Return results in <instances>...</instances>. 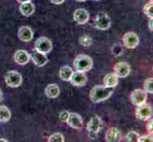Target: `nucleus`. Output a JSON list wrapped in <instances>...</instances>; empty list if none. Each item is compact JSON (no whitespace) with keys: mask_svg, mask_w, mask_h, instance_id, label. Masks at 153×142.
Here are the masks:
<instances>
[{"mask_svg":"<svg viewBox=\"0 0 153 142\" xmlns=\"http://www.w3.org/2000/svg\"><path fill=\"white\" fill-rule=\"evenodd\" d=\"M139 134L136 133V132H129L128 135H126V141H129V142H136L139 138Z\"/></svg>","mask_w":153,"mask_h":142,"instance_id":"obj_27","label":"nucleus"},{"mask_svg":"<svg viewBox=\"0 0 153 142\" xmlns=\"http://www.w3.org/2000/svg\"><path fill=\"white\" fill-rule=\"evenodd\" d=\"M49 141L50 142H64L65 141V138L64 135L60 133H55L52 135L50 136L49 138Z\"/></svg>","mask_w":153,"mask_h":142,"instance_id":"obj_25","label":"nucleus"},{"mask_svg":"<svg viewBox=\"0 0 153 142\" xmlns=\"http://www.w3.org/2000/svg\"><path fill=\"white\" fill-rule=\"evenodd\" d=\"M50 1L52 3V4H55V5H60L62 3H64L65 0H50Z\"/></svg>","mask_w":153,"mask_h":142,"instance_id":"obj_32","label":"nucleus"},{"mask_svg":"<svg viewBox=\"0 0 153 142\" xmlns=\"http://www.w3.org/2000/svg\"><path fill=\"white\" fill-rule=\"evenodd\" d=\"M136 118L140 120H147L152 117V107L149 104H142L139 105L136 109Z\"/></svg>","mask_w":153,"mask_h":142,"instance_id":"obj_7","label":"nucleus"},{"mask_svg":"<svg viewBox=\"0 0 153 142\" xmlns=\"http://www.w3.org/2000/svg\"><path fill=\"white\" fill-rule=\"evenodd\" d=\"M70 82H71L72 85L81 87V86L86 85V83L88 82V78L85 74V72L75 71L72 73V75L70 79Z\"/></svg>","mask_w":153,"mask_h":142,"instance_id":"obj_9","label":"nucleus"},{"mask_svg":"<svg viewBox=\"0 0 153 142\" xmlns=\"http://www.w3.org/2000/svg\"><path fill=\"white\" fill-rule=\"evenodd\" d=\"M66 122L73 129L80 130V129H82L84 127L83 118H81L80 115L76 114V113H70Z\"/></svg>","mask_w":153,"mask_h":142,"instance_id":"obj_10","label":"nucleus"},{"mask_svg":"<svg viewBox=\"0 0 153 142\" xmlns=\"http://www.w3.org/2000/svg\"><path fill=\"white\" fill-rule=\"evenodd\" d=\"M73 19L79 25L86 24L89 19V13L84 9H77L73 13Z\"/></svg>","mask_w":153,"mask_h":142,"instance_id":"obj_14","label":"nucleus"},{"mask_svg":"<svg viewBox=\"0 0 153 142\" xmlns=\"http://www.w3.org/2000/svg\"><path fill=\"white\" fill-rule=\"evenodd\" d=\"M19 10H20V13H22L24 16H30V15H31L34 13V5L30 1L21 3Z\"/></svg>","mask_w":153,"mask_h":142,"instance_id":"obj_20","label":"nucleus"},{"mask_svg":"<svg viewBox=\"0 0 153 142\" xmlns=\"http://www.w3.org/2000/svg\"><path fill=\"white\" fill-rule=\"evenodd\" d=\"M10 118V111L8 107L0 105V122H7Z\"/></svg>","mask_w":153,"mask_h":142,"instance_id":"obj_22","label":"nucleus"},{"mask_svg":"<svg viewBox=\"0 0 153 142\" xmlns=\"http://www.w3.org/2000/svg\"><path fill=\"white\" fill-rule=\"evenodd\" d=\"M121 133L118 128H109L105 133V141L108 142H118L121 140Z\"/></svg>","mask_w":153,"mask_h":142,"instance_id":"obj_17","label":"nucleus"},{"mask_svg":"<svg viewBox=\"0 0 153 142\" xmlns=\"http://www.w3.org/2000/svg\"><path fill=\"white\" fill-rule=\"evenodd\" d=\"M1 141H3V142H8V140L7 139H3V138H0V142Z\"/></svg>","mask_w":153,"mask_h":142,"instance_id":"obj_36","label":"nucleus"},{"mask_svg":"<svg viewBox=\"0 0 153 142\" xmlns=\"http://www.w3.org/2000/svg\"><path fill=\"white\" fill-rule=\"evenodd\" d=\"M143 10H144V13L147 17L152 18L153 17V3H152V1L146 4V6L144 7Z\"/></svg>","mask_w":153,"mask_h":142,"instance_id":"obj_24","label":"nucleus"},{"mask_svg":"<svg viewBox=\"0 0 153 142\" xmlns=\"http://www.w3.org/2000/svg\"><path fill=\"white\" fill-rule=\"evenodd\" d=\"M114 73L118 78H126L130 73V66L125 62L117 63L114 66Z\"/></svg>","mask_w":153,"mask_h":142,"instance_id":"obj_12","label":"nucleus"},{"mask_svg":"<svg viewBox=\"0 0 153 142\" xmlns=\"http://www.w3.org/2000/svg\"><path fill=\"white\" fill-rule=\"evenodd\" d=\"M22 76L17 71H9L5 75V82L10 87H19L22 85Z\"/></svg>","mask_w":153,"mask_h":142,"instance_id":"obj_5","label":"nucleus"},{"mask_svg":"<svg viewBox=\"0 0 153 142\" xmlns=\"http://www.w3.org/2000/svg\"><path fill=\"white\" fill-rule=\"evenodd\" d=\"M102 128V120L98 116L95 117H92L88 123L87 126V130H88V134L89 138L91 139H95L98 133L100 132V130Z\"/></svg>","mask_w":153,"mask_h":142,"instance_id":"obj_3","label":"nucleus"},{"mask_svg":"<svg viewBox=\"0 0 153 142\" xmlns=\"http://www.w3.org/2000/svg\"><path fill=\"white\" fill-rule=\"evenodd\" d=\"M45 95L50 99L57 98L60 95V88L55 83H51V85H48L46 86Z\"/></svg>","mask_w":153,"mask_h":142,"instance_id":"obj_18","label":"nucleus"},{"mask_svg":"<svg viewBox=\"0 0 153 142\" xmlns=\"http://www.w3.org/2000/svg\"><path fill=\"white\" fill-rule=\"evenodd\" d=\"M146 92L143 89H136L132 91L130 95V101L135 106H139V105L146 103Z\"/></svg>","mask_w":153,"mask_h":142,"instance_id":"obj_8","label":"nucleus"},{"mask_svg":"<svg viewBox=\"0 0 153 142\" xmlns=\"http://www.w3.org/2000/svg\"><path fill=\"white\" fill-rule=\"evenodd\" d=\"M123 42L126 47L132 49L138 46L139 37H138V35L134 32H126L123 37Z\"/></svg>","mask_w":153,"mask_h":142,"instance_id":"obj_11","label":"nucleus"},{"mask_svg":"<svg viewBox=\"0 0 153 142\" xmlns=\"http://www.w3.org/2000/svg\"><path fill=\"white\" fill-rule=\"evenodd\" d=\"M104 85L108 87H116L119 82V78L115 75V73H108L104 77Z\"/></svg>","mask_w":153,"mask_h":142,"instance_id":"obj_19","label":"nucleus"},{"mask_svg":"<svg viewBox=\"0 0 153 142\" xmlns=\"http://www.w3.org/2000/svg\"><path fill=\"white\" fill-rule=\"evenodd\" d=\"M76 1H78V2H85L86 0H76Z\"/></svg>","mask_w":153,"mask_h":142,"instance_id":"obj_37","label":"nucleus"},{"mask_svg":"<svg viewBox=\"0 0 153 142\" xmlns=\"http://www.w3.org/2000/svg\"><path fill=\"white\" fill-rule=\"evenodd\" d=\"M79 41H80L81 46H86V47L89 46L91 45V43H92V39H91V36H88V35H83Z\"/></svg>","mask_w":153,"mask_h":142,"instance_id":"obj_26","label":"nucleus"},{"mask_svg":"<svg viewBox=\"0 0 153 142\" xmlns=\"http://www.w3.org/2000/svg\"><path fill=\"white\" fill-rule=\"evenodd\" d=\"M34 47H35V50L42 52V53L48 54L52 49V43L49 38L40 37L35 41Z\"/></svg>","mask_w":153,"mask_h":142,"instance_id":"obj_6","label":"nucleus"},{"mask_svg":"<svg viewBox=\"0 0 153 142\" xmlns=\"http://www.w3.org/2000/svg\"><path fill=\"white\" fill-rule=\"evenodd\" d=\"M152 135L151 134H149L146 135H142V136H139L138 138V142H146V141H149V142H152Z\"/></svg>","mask_w":153,"mask_h":142,"instance_id":"obj_29","label":"nucleus"},{"mask_svg":"<svg viewBox=\"0 0 153 142\" xmlns=\"http://www.w3.org/2000/svg\"><path fill=\"white\" fill-rule=\"evenodd\" d=\"M110 26H111V19H110L108 14L103 12L99 13L93 21V27L100 30L108 29L110 28Z\"/></svg>","mask_w":153,"mask_h":142,"instance_id":"obj_4","label":"nucleus"},{"mask_svg":"<svg viewBox=\"0 0 153 142\" xmlns=\"http://www.w3.org/2000/svg\"><path fill=\"white\" fill-rule=\"evenodd\" d=\"M153 121H152V119H150L149 123H147V132H149V134L152 135V130H153Z\"/></svg>","mask_w":153,"mask_h":142,"instance_id":"obj_31","label":"nucleus"},{"mask_svg":"<svg viewBox=\"0 0 153 142\" xmlns=\"http://www.w3.org/2000/svg\"><path fill=\"white\" fill-rule=\"evenodd\" d=\"M153 22H152V18H149V29L150 31L153 30Z\"/></svg>","mask_w":153,"mask_h":142,"instance_id":"obj_33","label":"nucleus"},{"mask_svg":"<svg viewBox=\"0 0 153 142\" xmlns=\"http://www.w3.org/2000/svg\"><path fill=\"white\" fill-rule=\"evenodd\" d=\"M72 73H73V70H72V68L70 67V66H68V65H64V66H62L60 68V70H59V76L60 78L62 79L63 81H70V79L72 75Z\"/></svg>","mask_w":153,"mask_h":142,"instance_id":"obj_21","label":"nucleus"},{"mask_svg":"<svg viewBox=\"0 0 153 142\" xmlns=\"http://www.w3.org/2000/svg\"><path fill=\"white\" fill-rule=\"evenodd\" d=\"M30 59L33 60L34 65L37 66H44L48 63V57H47V55L37 50H34L30 54Z\"/></svg>","mask_w":153,"mask_h":142,"instance_id":"obj_15","label":"nucleus"},{"mask_svg":"<svg viewBox=\"0 0 153 142\" xmlns=\"http://www.w3.org/2000/svg\"><path fill=\"white\" fill-rule=\"evenodd\" d=\"M18 37L22 42H30L33 38V31L30 27H21L18 30Z\"/></svg>","mask_w":153,"mask_h":142,"instance_id":"obj_16","label":"nucleus"},{"mask_svg":"<svg viewBox=\"0 0 153 142\" xmlns=\"http://www.w3.org/2000/svg\"><path fill=\"white\" fill-rule=\"evenodd\" d=\"M29 1H30V0H17V2H19L20 4L21 3H25V2H29Z\"/></svg>","mask_w":153,"mask_h":142,"instance_id":"obj_34","label":"nucleus"},{"mask_svg":"<svg viewBox=\"0 0 153 142\" xmlns=\"http://www.w3.org/2000/svg\"><path fill=\"white\" fill-rule=\"evenodd\" d=\"M123 52V46H121V45H119V44H116V45H114L113 46V47H112V53L117 57V56H119L121 53Z\"/></svg>","mask_w":153,"mask_h":142,"instance_id":"obj_28","label":"nucleus"},{"mask_svg":"<svg viewBox=\"0 0 153 142\" xmlns=\"http://www.w3.org/2000/svg\"><path fill=\"white\" fill-rule=\"evenodd\" d=\"M112 87H108L105 85H96L89 92V98H91V101L92 102L98 103L108 99L112 95Z\"/></svg>","mask_w":153,"mask_h":142,"instance_id":"obj_1","label":"nucleus"},{"mask_svg":"<svg viewBox=\"0 0 153 142\" xmlns=\"http://www.w3.org/2000/svg\"><path fill=\"white\" fill-rule=\"evenodd\" d=\"M2 101H3V93L1 90H0V102H1Z\"/></svg>","mask_w":153,"mask_h":142,"instance_id":"obj_35","label":"nucleus"},{"mask_svg":"<svg viewBox=\"0 0 153 142\" xmlns=\"http://www.w3.org/2000/svg\"><path fill=\"white\" fill-rule=\"evenodd\" d=\"M30 55L28 53L26 50L23 49H19L14 53L13 55V60L16 64L20 65H27L30 62Z\"/></svg>","mask_w":153,"mask_h":142,"instance_id":"obj_13","label":"nucleus"},{"mask_svg":"<svg viewBox=\"0 0 153 142\" xmlns=\"http://www.w3.org/2000/svg\"><path fill=\"white\" fill-rule=\"evenodd\" d=\"M144 88L146 93H149V94L153 93V79L152 78H149L145 81Z\"/></svg>","mask_w":153,"mask_h":142,"instance_id":"obj_23","label":"nucleus"},{"mask_svg":"<svg viewBox=\"0 0 153 142\" xmlns=\"http://www.w3.org/2000/svg\"><path fill=\"white\" fill-rule=\"evenodd\" d=\"M95 1H98V0H95Z\"/></svg>","mask_w":153,"mask_h":142,"instance_id":"obj_38","label":"nucleus"},{"mask_svg":"<svg viewBox=\"0 0 153 142\" xmlns=\"http://www.w3.org/2000/svg\"><path fill=\"white\" fill-rule=\"evenodd\" d=\"M93 65V61L89 56L88 55H78L74 63H73V65L76 71H81V72H87L88 70H91V68L92 67Z\"/></svg>","mask_w":153,"mask_h":142,"instance_id":"obj_2","label":"nucleus"},{"mask_svg":"<svg viewBox=\"0 0 153 142\" xmlns=\"http://www.w3.org/2000/svg\"><path fill=\"white\" fill-rule=\"evenodd\" d=\"M68 115H70V113H68V111H62L59 115V118H60L61 121L66 122L68 118Z\"/></svg>","mask_w":153,"mask_h":142,"instance_id":"obj_30","label":"nucleus"}]
</instances>
